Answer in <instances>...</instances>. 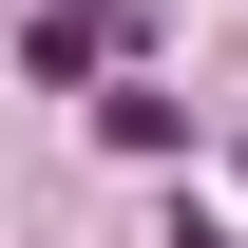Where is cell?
<instances>
[{
  "label": "cell",
  "mask_w": 248,
  "mask_h": 248,
  "mask_svg": "<svg viewBox=\"0 0 248 248\" xmlns=\"http://www.w3.org/2000/svg\"><path fill=\"white\" fill-rule=\"evenodd\" d=\"M191 248H229V229H191Z\"/></svg>",
  "instance_id": "7a4b0ae2"
},
{
  "label": "cell",
  "mask_w": 248,
  "mask_h": 248,
  "mask_svg": "<svg viewBox=\"0 0 248 248\" xmlns=\"http://www.w3.org/2000/svg\"><path fill=\"white\" fill-rule=\"evenodd\" d=\"M115 38H134V0H58V19H38V77H95Z\"/></svg>",
  "instance_id": "6da1fadb"
}]
</instances>
